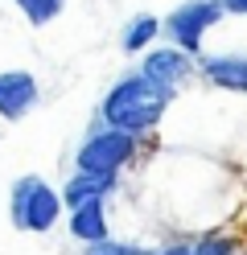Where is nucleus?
<instances>
[{
  "instance_id": "f257e3e1",
  "label": "nucleus",
  "mask_w": 247,
  "mask_h": 255,
  "mask_svg": "<svg viewBox=\"0 0 247 255\" xmlns=\"http://www.w3.org/2000/svg\"><path fill=\"white\" fill-rule=\"evenodd\" d=\"M173 99H177V95L157 87L140 66H132V70H124L103 91V99H99V107H95V120L144 140L148 132H157V124L165 120V111H169Z\"/></svg>"
},
{
  "instance_id": "f03ea898",
  "label": "nucleus",
  "mask_w": 247,
  "mask_h": 255,
  "mask_svg": "<svg viewBox=\"0 0 247 255\" xmlns=\"http://www.w3.org/2000/svg\"><path fill=\"white\" fill-rule=\"evenodd\" d=\"M66 202H62V189H54L45 177L37 173H25L16 177L8 189V218L16 231H29V235H45L54 231V222L62 218Z\"/></svg>"
},
{
  "instance_id": "7ed1b4c3",
  "label": "nucleus",
  "mask_w": 247,
  "mask_h": 255,
  "mask_svg": "<svg viewBox=\"0 0 247 255\" xmlns=\"http://www.w3.org/2000/svg\"><path fill=\"white\" fill-rule=\"evenodd\" d=\"M136 152H140V136L107 128V124L95 120L87 128V136L78 140V148H74V169L78 173H115L120 177L136 161Z\"/></svg>"
},
{
  "instance_id": "20e7f679",
  "label": "nucleus",
  "mask_w": 247,
  "mask_h": 255,
  "mask_svg": "<svg viewBox=\"0 0 247 255\" xmlns=\"http://www.w3.org/2000/svg\"><path fill=\"white\" fill-rule=\"evenodd\" d=\"M223 17H227L223 0H181L169 17H161L165 21V41L177 45V50H186V54H194V58H202L206 33L219 29Z\"/></svg>"
},
{
  "instance_id": "39448f33",
  "label": "nucleus",
  "mask_w": 247,
  "mask_h": 255,
  "mask_svg": "<svg viewBox=\"0 0 247 255\" xmlns=\"http://www.w3.org/2000/svg\"><path fill=\"white\" fill-rule=\"evenodd\" d=\"M140 70L153 78L157 87H165L169 95H177V91H186L194 78H198V58L165 41V45H153V50L140 58Z\"/></svg>"
},
{
  "instance_id": "423d86ee",
  "label": "nucleus",
  "mask_w": 247,
  "mask_h": 255,
  "mask_svg": "<svg viewBox=\"0 0 247 255\" xmlns=\"http://www.w3.org/2000/svg\"><path fill=\"white\" fill-rule=\"evenodd\" d=\"M41 103V83L33 70H0V120H25Z\"/></svg>"
},
{
  "instance_id": "0eeeda50",
  "label": "nucleus",
  "mask_w": 247,
  "mask_h": 255,
  "mask_svg": "<svg viewBox=\"0 0 247 255\" xmlns=\"http://www.w3.org/2000/svg\"><path fill=\"white\" fill-rule=\"evenodd\" d=\"M198 78L206 87H219L231 95H247V54L223 50V54H202L198 58Z\"/></svg>"
},
{
  "instance_id": "6e6552de",
  "label": "nucleus",
  "mask_w": 247,
  "mask_h": 255,
  "mask_svg": "<svg viewBox=\"0 0 247 255\" xmlns=\"http://www.w3.org/2000/svg\"><path fill=\"white\" fill-rule=\"evenodd\" d=\"M115 189H120V177L115 173H70V177L62 181V202L66 210H78V206L87 202H107Z\"/></svg>"
},
{
  "instance_id": "1a4fd4ad",
  "label": "nucleus",
  "mask_w": 247,
  "mask_h": 255,
  "mask_svg": "<svg viewBox=\"0 0 247 255\" xmlns=\"http://www.w3.org/2000/svg\"><path fill=\"white\" fill-rule=\"evenodd\" d=\"M157 37H165V21L153 12H132L120 25V50L124 54H148L157 45Z\"/></svg>"
},
{
  "instance_id": "9d476101",
  "label": "nucleus",
  "mask_w": 247,
  "mask_h": 255,
  "mask_svg": "<svg viewBox=\"0 0 247 255\" xmlns=\"http://www.w3.org/2000/svg\"><path fill=\"white\" fill-rule=\"evenodd\" d=\"M66 227H70V235L78 239L82 247L103 243V239H107V206H103V202H87V206H78V210H70Z\"/></svg>"
},
{
  "instance_id": "9b49d317",
  "label": "nucleus",
  "mask_w": 247,
  "mask_h": 255,
  "mask_svg": "<svg viewBox=\"0 0 247 255\" xmlns=\"http://www.w3.org/2000/svg\"><path fill=\"white\" fill-rule=\"evenodd\" d=\"M12 8L33 25V29H45L49 21H58L66 12V0H12Z\"/></svg>"
},
{
  "instance_id": "f8f14e48",
  "label": "nucleus",
  "mask_w": 247,
  "mask_h": 255,
  "mask_svg": "<svg viewBox=\"0 0 247 255\" xmlns=\"http://www.w3.org/2000/svg\"><path fill=\"white\" fill-rule=\"evenodd\" d=\"M235 239H231V235H219V231H214V235H202V239H198V243H194V255H235Z\"/></svg>"
},
{
  "instance_id": "ddd939ff",
  "label": "nucleus",
  "mask_w": 247,
  "mask_h": 255,
  "mask_svg": "<svg viewBox=\"0 0 247 255\" xmlns=\"http://www.w3.org/2000/svg\"><path fill=\"white\" fill-rule=\"evenodd\" d=\"M82 255H153V251H144L136 243H120V239H103V243H91Z\"/></svg>"
},
{
  "instance_id": "4468645a",
  "label": "nucleus",
  "mask_w": 247,
  "mask_h": 255,
  "mask_svg": "<svg viewBox=\"0 0 247 255\" xmlns=\"http://www.w3.org/2000/svg\"><path fill=\"white\" fill-rule=\"evenodd\" d=\"M227 17H247V0H223Z\"/></svg>"
},
{
  "instance_id": "2eb2a0df",
  "label": "nucleus",
  "mask_w": 247,
  "mask_h": 255,
  "mask_svg": "<svg viewBox=\"0 0 247 255\" xmlns=\"http://www.w3.org/2000/svg\"><path fill=\"white\" fill-rule=\"evenodd\" d=\"M153 255H194V247H190V243H169V247H161V251H153Z\"/></svg>"
}]
</instances>
